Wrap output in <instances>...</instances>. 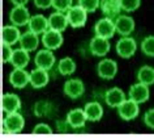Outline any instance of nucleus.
Here are the masks:
<instances>
[{
    "mask_svg": "<svg viewBox=\"0 0 154 138\" xmlns=\"http://www.w3.org/2000/svg\"><path fill=\"white\" fill-rule=\"evenodd\" d=\"M118 112H119V116L124 121H131L137 117L140 109H138V104L136 101L128 99V100L123 101L122 104L118 107Z\"/></svg>",
    "mask_w": 154,
    "mask_h": 138,
    "instance_id": "obj_6",
    "label": "nucleus"
},
{
    "mask_svg": "<svg viewBox=\"0 0 154 138\" xmlns=\"http://www.w3.org/2000/svg\"><path fill=\"white\" fill-rule=\"evenodd\" d=\"M99 8L106 15V17L114 18V17H118L119 13H120L122 4H120V0H101Z\"/></svg>",
    "mask_w": 154,
    "mask_h": 138,
    "instance_id": "obj_22",
    "label": "nucleus"
},
{
    "mask_svg": "<svg viewBox=\"0 0 154 138\" xmlns=\"http://www.w3.org/2000/svg\"><path fill=\"white\" fill-rule=\"evenodd\" d=\"M12 55H13V50H12V48H11V45L3 44L2 42V62L3 63L11 62Z\"/></svg>",
    "mask_w": 154,
    "mask_h": 138,
    "instance_id": "obj_33",
    "label": "nucleus"
},
{
    "mask_svg": "<svg viewBox=\"0 0 154 138\" xmlns=\"http://www.w3.org/2000/svg\"><path fill=\"white\" fill-rule=\"evenodd\" d=\"M13 3V5H26L29 0H11Z\"/></svg>",
    "mask_w": 154,
    "mask_h": 138,
    "instance_id": "obj_38",
    "label": "nucleus"
},
{
    "mask_svg": "<svg viewBox=\"0 0 154 138\" xmlns=\"http://www.w3.org/2000/svg\"><path fill=\"white\" fill-rule=\"evenodd\" d=\"M144 124L150 129H154V108H150L144 114Z\"/></svg>",
    "mask_w": 154,
    "mask_h": 138,
    "instance_id": "obj_34",
    "label": "nucleus"
},
{
    "mask_svg": "<svg viewBox=\"0 0 154 138\" xmlns=\"http://www.w3.org/2000/svg\"><path fill=\"white\" fill-rule=\"evenodd\" d=\"M9 83L14 88L21 90L28 86V83H30V74H28L24 68H14L9 74Z\"/></svg>",
    "mask_w": 154,
    "mask_h": 138,
    "instance_id": "obj_13",
    "label": "nucleus"
},
{
    "mask_svg": "<svg viewBox=\"0 0 154 138\" xmlns=\"http://www.w3.org/2000/svg\"><path fill=\"white\" fill-rule=\"evenodd\" d=\"M79 5L82 7L86 12H94L101 5V0H79Z\"/></svg>",
    "mask_w": 154,
    "mask_h": 138,
    "instance_id": "obj_30",
    "label": "nucleus"
},
{
    "mask_svg": "<svg viewBox=\"0 0 154 138\" xmlns=\"http://www.w3.org/2000/svg\"><path fill=\"white\" fill-rule=\"evenodd\" d=\"M29 30L33 33H35L39 36L41 33H45L50 29L48 26V18H46L43 15H35V16H32L29 21Z\"/></svg>",
    "mask_w": 154,
    "mask_h": 138,
    "instance_id": "obj_19",
    "label": "nucleus"
},
{
    "mask_svg": "<svg viewBox=\"0 0 154 138\" xmlns=\"http://www.w3.org/2000/svg\"><path fill=\"white\" fill-rule=\"evenodd\" d=\"M38 44H39V37L38 34L33 32H26L24 34H21L20 38V46L26 51H34L37 49Z\"/></svg>",
    "mask_w": 154,
    "mask_h": 138,
    "instance_id": "obj_23",
    "label": "nucleus"
},
{
    "mask_svg": "<svg viewBox=\"0 0 154 138\" xmlns=\"http://www.w3.org/2000/svg\"><path fill=\"white\" fill-rule=\"evenodd\" d=\"M84 112H85L88 120H90V121H99L103 116V108L97 101L88 103L85 105V108H84Z\"/></svg>",
    "mask_w": 154,
    "mask_h": 138,
    "instance_id": "obj_25",
    "label": "nucleus"
},
{
    "mask_svg": "<svg viewBox=\"0 0 154 138\" xmlns=\"http://www.w3.org/2000/svg\"><path fill=\"white\" fill-rule=\"evenodd\" d=\"M30 13L29 9L25 5H14L12 11L9 12V20L12 22V25L16 26H22L29 24L30 21Z\"/></svg>",
    "mask_w": 154,
    "mask_h": 138,
    "instance_id": "obj_5",
    "label": "nucleus"
},
{
    "mask_svg": "<svg viewBox=\"0 0 154 138\" xmlns=\"http://www.w3.org/2000/svg\"><path fill=\"white\" fill-rule=\"evenodd\" d=\"M48 80H50L48 72L45 68L37 67L30 72V84L34 88H43L45 86L48 84Z\"/></svg>",
    "mask_w": 154,
    "mask_h": 138,
    "instance_id": "obj_18",
    "label": "nucleus"
},
{
    "mask_svg": "<svg viewBox=\"0 0 154 138\" xmlns=\"http://www.w3.org/2000/svg\"><path fill=\"white\" fill-rule=\"evenodd\" d=\"M34 4L41 9H46L48 7H52V0H34Z\"/></svg>",
    "mask_w": 154,
    "mask_h": 138,
    "instance_id": "obj_37",
    "label": "nucleus"
},
{
    "mask_svg": "<svg viewBox=\"0 0 154 138\" xmlns=\"http://www.w3.org/2000/svg\"><path fill=\"white\" fill-rule=\"evenodd\" d=\"M105 100H106V104L111 107V108H118L119 105L122 104L123 101H125V95L120 88L118 87H114V88H110V90L106 91L105 94Z\"/></svg>",
    "mask_w": 154,
    "mask_h": 138,
    "instance_id": "obj_16",
    "label": "nucleus"
},
{
    "mask_svg": "<svg viewBox=\"0 0 154 138\" xmlns=\"http://www.w3.org/2000/svg\"><path fill=\"white\" fill-rule=\"evenodd\" d=\"M94 32H95V36L106 38V40L112 38L115 32H116L115 21H112V18H110V17L101 18V20H98L97 24L94 25Z\"/></svg>",
    "mask_w": 154,
    "mask_h": 138,
    "instance_id": "obj_3",
    "label": "nucleus"
},
{
    "mask_svg": "<svg viewBox=\"0 0 154 138\" xmlns=\"http://www.w3.org/2000/svg\"><path fill=\"white\" fill-rule=\"evenodd\" d=\"M30 62V57L29 51L24 50V49H16L13 50V55L11 59V63L13 64L14 68H25Z\"/></svg>",
    "mask_w": 154,
    "mask_h": 138,
    "instance_id": "obj_24",
    "label": "nucleus"
},
{
    "mask_svg": "<svg viewBox=\"0 0 154 138\" xmlns=\"http://www.w3.org/2000/svg\"><path fill=\"white\" fill-rule=\"evenodd\" d=\"M65 15H67V18H68V24L72 28H82L88 18V12L79 4L75 7H71Z\"/></svg>",
    "mask_w": 154,
    "mask_h": 138,
    "instance_id": "obj_2",
    "label": "nucleus"
},
{
    "mask_svg": "<svg viewBox=\"0 0 154 138\" xmlns=\"http://www.w3.org/2000/svg\"><path fill=\"white\" fill-rule=\"evenodd\" d=\"M128 99L136 101L137 104L145 103L149 99V88H148V86L144 84V83H140V82L133 84V86L129 88Z\"/></svg>",
    "mask_w": 154,
    "mask_h": 138,
    "instance_id": "obj_9",
    "label": "nucleus"
},
{
    "mask_svg": "<svg viewBox=\"0 0 154 138\" xmlns=\"http://www.w3.org/2000/svg\"><path fill=\"white\" fill-rule=\"evenodd\" d=\"M97 72L102 79L110 80L112 79L118 72V64L112 59H102L97 66Z\"/></svg>",
    "mask_w": 154,
    "mask_h": 138,
    "instance_id": "obj_8",
    "label": "nucleus"
},
{
    "mask_svg": "<svg viewBox=\"0 0 154 138\" xmlns=\"http://www.w3.org/2000/svg\"><path fill=\"white\" fill-rule=\"evenodd\" d=\"M86 120H88V117L85 112H84V109H72L67 114V121L69 122L72 129L84 128Z\"/></svg>",
    "mask_w": 154,
    "mask_h": 138,
    "instance_id": "obj_21",
    "label": "nucleus"
},
{
    "mask_svg": "<svg viewBox=\"0 0 154 138\" xmlns=\"http://www.w3.org/2000/svg\"><path fill=\"white\" fill-rule=\"evenodd\" d=\"M21 33L18 30V26L16 25H4L2 28V42L8 45H14L20 42Z\"/></svg>",
    "mask_w": 154,
    "mask_h": 138,
    "instance_id": "obj_15",
    "label": "nucleus"
},
{
    "mask_svg": "<svg viewBox=\"0 0 154 138\" xmlns=\"http://www.w3.org/2000/svg\"><path fill=\"white\" fill-rule=\"evenodd\" d=\"M68 18L67 15H64L63 12H54L50 15L48 17V26L52 30H57V32H63L67 29L68 26Z\"/></svg>",
    "mask_w": 154,
    "mask_h": 138,
    "instance_id": "obj_20",
    "label": "nucleus"
},
{
    "mask_svg": "<svg viewBox=\"0 0 154 138\" xmlns=\"http://www.w3.org/2000/svg\"><path fill=\"white\" fill-rule=\"evenodd\" d=\"M56 126H57V132L59 133H67L69 130V128H71V125H69V122L67 120L65 121H57Z\"/></svg>",
    "mask_w": 154,
    "mask_h": 138,
    "instance_id": "obj_36",
    "label": "nucleus"
},
{
    "mask_svg": "<svg viewBox=\"0 0 154 138\" xmlns=\"http://www.w3.org/2000/svg\"><path fill=\"white\" fill-rule=\"evenodd\" d=\"M76 70V63L75 61L69 57H65V58H61L59 61V64H57V71L60 72L61 75H71L73 74Z\"/></svg>",
    "mask_w": 154,
    "mask_h": 138,
    "instance_id": "obj_27",
    "label": "nucleus"
},
{
    "mask_svg": "<svg viewBox=\"0 0 154 138\" xmlns=\"http://www.w3.org/2000/svg\"><path fill=\"white\" fill-rule=\"evenodd\" d=\"M52 7L57 12H67L72 7V0H52Z\"/></svg>",
    "mask_w": 154,
    "mask_h": 138,
    "instance_id": "obj_31",
    "label": "nucleus"
},
{
    "mask_svg": "<svg viewBox=\"0 0 154 138\" xmlns=\"http://www.w3.org/2000/svg\"><path fill=\"white\" fill-rule=\"evenodd\" d=\"M136 49H137V45H136L134 38L128 37V36L122 37L116 44V53L122 58H131L134 54Z\"/></svg>",
    "mask_w": 154,
    "mask_h": 138,
    "instance_id": "obj_4",
    "label": "nucleus"
},
{
    "mask_svg": "<svg viewBox=\"0 0 154 138\" xmlns=\"http://www.w3.org/2000/svg\"><path fill=\"white\" fill-rule=\"evenodd\" d=\"M42 44H43L45 48L48 49V50L59 49L61 46V44H63V36H61V32L48 29L47 32H45L43 36H42Z\"/></svg>",
    "mask_w": 154,
    "mask_h": 138,
    "instance_id": "obj_7",
    "label": "nucleus"
},
{
    "mask_svg": "<svg viewBox=\"0 0 154 138\" xmlns=\"http://www.w3.org/2000/svg\"><path fill=\"white\" fill-rule=\"evenodd\" d=\"M24 125H25L24 117L17 112L7 113V117L3 118V132H7L8 134L20 133L24 129Z\"/></svg>",
    "mask_w": 154,
    "mask_h": 138,
    "instance_id": "obj_1",
    "label": "nucleus"
},
{
    "mask_svg": "<svg viewBox=\"0 0 154 138\" xmlns=\"http://www.w3.org/2000/svg\"><path fill=\"white\" fill-rule=\"evenodd\" d=\"M85 87L80 79H69L64 84V94L71 99H79L82 96Z\"/></svg>",
    "mask_w": 154,
    "mask_h": 138,
    "instance_id": "obj_12",
    "label": "nucleus"
},
{
    "mask_svg": "<svg viewBox=\"0 0 154 138\" xmlns=\"http://www.w3.org/2000/svg\"><path fill=\"white\" fill-rule=\"evenodd\" d=\"M21 108V100L14 94H4L2 96V110L5 113L17 112Z\"/></svg>",
    "mask_w": 154,
    "mask_h": 138,
    "instance_id": "obj_17",
    "label": "nucleus"
},
{
    "mask_svg": "<svg viewBox=\"0 0 154 138\" xmlns=\"http://www.w3.org/2000/svg\"><path fill=\"white\" fill-rule=\"evenodd\" d=\"M137 79L140 83L152 86L154 84V68L150 66H142L137 72Z\"/></svg>",
    "mask_w": 154,
    "mask_h": 138,
    "instance_id": "obj_26",
    "label": "nucleus"
},
{
    "mask_svg": "<svg viewBox=\"0 0 154 138\" xmlns=\"http://www.w3.org/2000/svg\"><path fill=\"white\" fill-rule=\"evenodd\" d=\"M89 48H90L91 54L95 55V57H105L107 53L110 51L109 40L102 38V37H98V36L91 38V41L89 44Z\"/></svg>",
    "mask_w": 154,
    "mask_h": 138,
    "instance_id": "obj_11",
    "label": "nucleus"
},
{
    "mask_svg": "<svg viewBox=\"0 0 154 138\" xmlns=\"http://www.w3.org/2000/svg\"><path fill=\"white\" fill-rule=\"evenodd\" d=\"M34 62H35L37 67L45 68V70H50V68L55 64V55L51 53V50L43 49V50H39L35 54Z\"/></svg>",
    "mask_w": 154,
    "mask_h": 138,
    "instance_id": "obj_14",
    "label": "nucleus"
},
{
    "mask_svg": "<svg viewBox=\"0 0 154 138\" xmlns=\"http://www.w3.org/2000/svg\"><path fill=\"white\" fill-rule=\"evenodd\" d=\"M140 0H120L122 9L125 12H133L140 7Z\"/></svg>",
    "mask_w": 154,
    "mask_h": 138,
    "instance_id": "obj_32",
    "label": "nucleus"
},
{
    "mask_svg": "<svg viewBox=\"0 0 154 138\" xmlns=\"http://www.w3.org/2000/svg\"><path fill=\"white\" fill-rule=\"evenodd\" d=\"M141 50L145 55L154 57V36H148L142 40Z\"/></svg>",
    "mask_w": 154,
    "mask_h": 138,
    "instance_id": "obj_29",
    "label": "nucleus"
},
{
    "mask_svg": "<svg viewBox=\"0 0 154 138\" xmlns=\"http://www.w3.org/2000/svg\"><path fill=\"white\" fill-rule=\"evenodd\" d=\"M51 109H52V107L48 101L41 100L34 105V114L38 117H43V116H47V114L51 113Z\"/></svg>",
    "mask_w": 154,
    "mask_h": 138,
    "instance_id": "obj_28",
    "label": "nucleus"
},
{
    "mask_svg": "<svg viewBox=\"0 0 154 138\" xmlns=\"http://www.w3.org/2000/svg\"><path fill=\"white\" fill-rule=\"evenodd\" d=\"M33 134H52V130L46 124H38L33 130Z\"/></svg>",
    "mask_w": 154,
    "mask_h": 138,
    "instance_id": "obj_35",
    "label": "nucleus"
},
{
    "mask_svg": "<svg viewBox=\"0 0 154 138\" xmlns=\"http://www.w3.org/2000/svg\"><path fill=\"white\" fill-rule=\"evenodd\" d=\"M115 28H116V32L120 36H129L134 30V20L131 16H127V15L118 16L116 20H115Z\"/></svg>",
    "mask_w": 154,
    "mask_h": 138,
    "instance_id": "obj_10",
    "label": "nucleus"
}]
</instances>
